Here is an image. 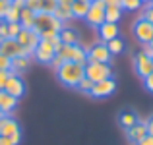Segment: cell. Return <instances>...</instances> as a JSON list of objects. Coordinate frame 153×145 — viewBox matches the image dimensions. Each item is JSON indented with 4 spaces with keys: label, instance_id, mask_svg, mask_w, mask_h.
Returning <instances> with one entry per match:
<instances>
[{
    "label": "cell",
    "instance_id": "cell-1",
    "mask_svg": "<svg viewBox=\"0 0 153 145\" xmlns=\"http://www.w3.org/2000/svg\"><path fill=\"white\" fill-rule=\"evenodd\" d=\"M62 27H64V23L58 21V19H56L52 14L39 12L37 18H35L33 29L37 31V35H39L41 39H45V41H51L52 37H56V35L60 33V29H62Z\"/></svg>",
    "mask_w": 153,
    "mask_h": 145
},
{
    "label": "cell",
    "instance_id": "cell-2",
    "mask_svg": "<svg viewBox=\"0 0 153 145\" xmlns=\"http://www.w3.org/2000/svg\"><path fill=\"white\" fill-rule=\"evenodd\" d=\"M58 79L62 85L66 87H76L83 78H85V64H78V62H64L62 66L56 70Z\"/></svg>",
    "mask_w": 153,
    "mask_h": 145
},
{
    "label": "cell",
    "instance_id": "cell-3",
    "mask_svg": "<svg viewBox=\"0 0 153 145\" xmlns=\"http://www.w3.org/2000/svg\"><path fill=\"white\" fill-rule=\"evenodd\" d=\"M56 54L64 60V62H78V64H85L87 62V48H83L82 45H62L56 50Z\"/></svg>",
    "mask_w": 153,
    "mask_h": 145
},
{
    "label": "cell",
    "instance_id": "cell-4",
    "mask_svg": "<svg viewBox=\"0 0 153 145\" xmlns=\"http://www.w3.org/2000/svg\"><path fill=\"white\" fill-rule=\"evenodd\" d=\"M85 78L91 79L93 83L103 81V79L112 78V68L111 64L105 62H85Z\"/></svg>",
    "mask_w": 153,
    "mask_h": 145
},
{
    "label": "cell",
    "instance_id": "cell-5",
    "mask_svg": "<svg viewBox=\"0 0 153 145\" xmlns=\"http://www.w3.org/2000/svg\"><path fill=\"white\" fill-rule=\"evenodd\" d=\"M16 41H18L19 47L23 48V54L31 56L35 52V48H37L39 41H41V37L37 35V31H35V29H22V31H19V35L16 37Z\"/></svg>",
    "mask_w": 153,
    "mask_h": 145
},
{
    "label": "cell",
    "instance_id": "cell-6",
    "mask_svg": "<svg viewBox=\"0 0 153 145\" xmlns=\"http://www.w3.org/2000/svg\"><path fill=\"white\" fill-rule=\"evenodd\" d=\"M87 23L91 27H99L105 23V4L103 0H93L89 4V10H87V16H85Z\"/></svg>",
    "mask_w": 153,
    "mask_h": 145
},
{
    "label": "cell",
    "instance_id": "cell-7",
    "mask_svg": "<svg viewBox=\"0 0 153 145\" xmlns=\"http://www.w3.org/2000/svg\"><path fill=\"white\" fill-rule=\"evenodd\" d=\"M112 54L108 52V48L105 43H95L87 48V62H105V64H111Z\"/></svg>",
    "mask_w": 153,
    "mask_h": 145
},
{
    "label": "cell",
    "instance_id": "cell-8",
    "mask_svg": "<svg viewBox=\"0 0 153 145\" xmlns=\"http://www.w3.org/2000/svg\"><path fill=\"white\" fill-rule=\"evenodd\" d=\"M134 35H136V39H138L142 45L151 43V39H153V23H149L147 19H143V18L136 19V23H134Z\"/></svg>",
    "mask_w": 153,
    "mask_h": 145
},
{
    "label": "cell",
    "instance_id": "cell-9",
    "mask_svg": "<svg viewBox=\"0 0 153 145\" xmlns=\"http://www.w3.org/2000/svg\"><path fill=\"white\" fill-rule=\"evenodd\" d=\"M33 56L41 64H51V60L56 56V48L52 47L51 41L41 39V41H39V45H37V48H35V52H33Z\"/></svg>",
    "mask_w": 153,
    "mask_h": 145
},
{
    "label": "cell",
    "instance_id": "cell-10",
    "mask_svg": "<svg viewBox=\"0 0 153 145\" xmlns=\"http://www.w3.org/2000/svg\"><path fill=\"white\" fill-rule=\"evenodd\" d=\"M114 89H116V81L112 78H108V79H103V81L93 83L89 95L95 97V99H105V97H108V95L114 93Z\"/></svg>",
    "mask_w": 153,
    "mask_h": 145
},
{
    "label": "cell",
    "instance_id": "cell-11",
    "mask_svg": "<svg viewBox=\"0 0 153 145\" xmlns=\"http://www.w3.org/2000/svg\"><path fill=\"white\" fill-rule=\"evenodd\" d=\"M134 66H136V74L140 78H147L149 74H153V60L143 52H138L134 58Z\"/></svg>",
    "mask_w": 153,
    "mask_h": 145
},
{
    "label": "cell",
    "instance_id": "cell-12",
    "mask_svg": "<svg viewBox=\"0 0 153 145\" xmlns=\"http://www.w3.org/2000/svg\"><path fill=\"white\" fill-rule=\"evenodd\" d=\"M0 52L12 60V58H16V56H22L23 48L19 47V43L16 41V39L8 37V39H0ZM23 56H25V54H23Z\"/></svg>",
    "mask_w": 153,
    "mask_h": 145
},
{
    "label": "cell",
    "instance_id": "cell-13",
    "mask_svg": "<svg viewBox=\"0 0 153 145\" xmlns=\"http://www.w3.org/2000/svg\"><path fill=\"white\" fill-rule=\"evenodd\" d=\"M4 91H8L12 97H16V99H22L23 93H25V83H23V79L19 78V75L12 74L10 78H8V83L6 87H4Z\"/></svg>",
    "mask_w": 153,
    "mask_h": 145
},
{
    "label": "cell",
    "instance_id": "cell-14",
    "mask_svg": "<svg viewBox=\"0 0 153 145\" xmlns=\"http://www.w3.org/2000/svg\"><path fill=\"white\" fill-rule=\"evenodd\" d=\"M14 134H19L18 120H14L10 114H4L2 118H0V135L10 138V135H14Z\"/></svg>",
    "mask_w": 153,
    "mask_h": 145
},
{
    "label": "cell",
    "instance_id": "cell-15",
    "mask_svg": "<svg viewBox=\"0 0 153 145\" xmlns=\"http://www.w3.org/2000/svg\"><path fill=\"white\" fill-rule=\"evenodd\" d=\"M146 135H147V124H146V122H140V120H138V122H136L132 128H128V130H126V138L130 139L132 143L142 141Z\"/></svg>",
    "mask_w": 153,
    "mask_h": 145
},
{
    "label": "cell",
    "instance_id": "cell-16",
    "mask_svg": "<svg viewBox=\"0 0 153 145\" xmlns=\"http://www.w3.org/2000/svg\"><path fill=\"white\" fill-rule=\"evenodd\" d=\"M18 101L16 97H12L8 91H0V112L2 114H12V112L18 108Z\"/></svg>",
    "mask_w": 153,
    "mask_h": 145
},
{
    "label": "cell",
    "instance_id": "cell-17",
    "mask_svg": "<svg viewBox=\"0 0 153 145\" xmlns=\"http://www.w3.org/2000/svg\"><path fill=\"white\" fill-rule=\"evenodd\" d=\"M97 29H99V37H101L103 43L118 37V33H120V31H118V23H111V21H105L103 25L97 27Z\"/></svg>",
    "mask_w": 153,
    "mask_h": 145
},
{
    "label": "cell",
    "instance_id": "cell-18",
    "mask_svg": "<svg viewBox=\"0 0 153 145\" xmlns=\"http://www.w3.org/2000/svg\"><path fill=\"white\" fill-rule=\"evenodd\" d=\"M60 41H62V45H78L79 43V35L76 29H72V27H62L58 33Z\"/></svg>",
    "mask_w": 153,
    "mask_h": 145
},
{
    "label": "cell",
    "instance_id": "cell-19",
    "mask_svg": "<svg viewBox=\"0 0 153 145\" xmlns=\"http://www.w3.org/2000/svg\"><path fill=\"white\" fill-rule=\"evenodd\" d=\"M29 68V56H16V58H12V64H10V72L16 75L23 74V72Z\"/></svg>",
    "mask_w": 153,
    "mask_h": 145
},
{
    "label": "cell",
    "instance_id": "cell-20",
    "mask_svg": "<svg viewBox=\"0 0 153 145\" xmlns=\"http://www.w3.org/2000/svg\"><path fill=\"white\" fill-rule=\"evenodd\" d=\"M35 18H37V14H35L33 10H29V8H22V12H19V23H22L23 29H33Z\"/></svg>",
    "mask_w": 153,
    "mask_h": 145
},
{
    "label": "cell",
    "instance_id": "cell-21",
    "mask_svg": "<svg viewBox=\"0 0 153 145\" xmlns=\"http://www.w3.org/2000/svg\"><path fill=\"white\" fill-rule=\"evenodd\" d=\"M87 10H89V2L74 0V4H72V18H76V19H85Z\"/></svg>",
    "mask_w": 153,
    "mask_h": 145
},
{
    "label": "cell",
    "instance_id": "cell-22",
    "mask_svg": "<svg viewBox=\"0 0 153 145\" xmlns=\"http://www.w3.org/2000/svg\"><path fill=\"white\" fill-rule=\"evenodd\" d=\"M122 6H105V21L118 23L122 18Z\"/></svg>",
    "mask_w": 153,
    "mask_h": 145
},
{
    "label": "cell",
    "instance_id": "cell-23",
    "mask_svg": "<svg viewBox=\"0 0 153 145\" xmlns=\"http://www.w3.org/2000/svg\"><path fill=\"white\" fill-rule=\"evenodd\" d=\"M118 122H120V126H122L124 130H128V128H132L136 122H138V114H136L134 110H124V112H120Z\"/></svg>",
    "mask_w": 153,
    "mask_h": 145
},
{
    "label": "cell",
    "instance_id": "cell-24",
    "mask_svg": "<svg viewBox=\"0 0 153 145\" xmlns=\"http://www.w3.org/2000/svg\"><path fill=\"white\" fill-rule=\"evenodd\" d=\"M105 45H107V48H108L111 54H120V52H124V48H126V45H124V41L120 37L111 39V41H107Z\"/></svg>",
    "mask_w": 153,
    "mask_h": 145
},
{
    "label": "cell",
    "instance_id": "cell-25",
    "mask_svg": "<svg viewBox=\"0 0 153 145\" xmlns=\"http://www.w3.org/2000/svg\"><path fill=\"white\" fill-rule=\"evenodd\" d=\"M19 12H22V10H19V8H16L14 4L10 2V6L6 8V12H4V18H2V19H4V21H8V23L19 21Z\"/></svg>",
    "mask_w": 153,
    "mask_h": 145
},
{
    "label": "cell",
    "instance_id": "cell-26",
    "mask_svg": "<svg viewBox=\"0 0 153 145\" xmlns=\"http://www.w3.org/2000/svg\"><path fill=\"white\" fill-rule=\"evenodd\" d=\"M52 16H54L58 21L66 23L72 19V8H64V6H56V10L52 12Z\"/></svg>",
    "mask_w": 153,
    "mask_h": 145
},
{
    "label": "cell",
    "instance_id": "cell-27",
    "mask_svg": "<svg viewBox=\"0 0 153 145\" xmlns=\"http://www.w3.org/2000/svg\"><path fill=\"white\" fill-rule=\"evenodd\" d=\"M58 6V0H41V12L45 14H52Z\"/></svg>",
    "mask_w": 153,
    "mask_h": 145
},
{
    "label": "cell",
    "instance_id": "cell-28",
    "mask_svg": "<svg viewBox=\"0 0 153 145\" xmlns=\"http://www.w3.org/2000/svg\"><path fill=\"white\" fill-rule=\"evenodd\" d=\"M120 6H122V10H138L140 6H142V0H120Z\"/></svg>",
    "mask_w": 153,
    "mask_h": 145
},
{
    "label": "cell",
    "instance_id": "cell-29",
    "mask_svg": "<svg viewBox=\"0 0 153 145\" xmlns=\"http://www.w3.org/2000/svg\"><path fill=\"white\" fill-rule=\"evenodd\" d=\"M8 23V21H6ZM23 27H22V23L19 21H14V23H8V37H12V39H16L19 35V31H22Z\"/></svg>",
    "mask_w": 153,
    "mask_h": 145
},
{
    "label": "cell",
    "instance_id": "cell-30",
    "mask_svg": "<svg viewBox=\"0 0 153 145\" xmlns=\"http://www.w3.org/2000/svg\"><path fill=\"white\" fill-rule=\"evenodd\" d=\"M91 87H93V81H91V79H87V78H83L82 81L76 85V89L82 91V93H87V95H89L91 93Z\"/></svg>",
    "mask_w": 153,
    "mask_h": 145
},
{
    "label": "cell",
    "instance_id": "cell-31",
    "mask_svg": "<svg viewBox=\"0 0 153 145\" xmlns=\"http://www.w3.org/2000/svg\"><path fill=\"white\" fill-rule=\"evenodd\" d=\"M25 8H29L35 14H39L41 12V0H25Z\"/></svg>",
    "mask_w": 153,
    "mask_h": 145
},
{
    "label": "cell",
    "instance_id": "cell-32",
    "mask_svg": "<svg viewBox=\"0 0 153 145\" xmlns=\"http://www.w3.org/2000/svg\"><path fill=\"white\" fill-rule=\"evenodd\" d=\"M12 75V72L10 70H0V91L6 87V83H8V78Z\"/></svg>",
    "mask_w": 153,
    "mask_h": 145
},
{
    "label": "cell",
    "instance_id": "cell-33",
    "mask_svg": "<svg viewBox=\"0 0 153 145\" xmlns=\"http://www.w3.org/2000/svg\"><path fill=\"white\" fill-rule=\"evenodd\" d=\"M10 64H12V60L0 52V70H10Z\"/></svg>",
    "mask_w": 153,
    "mask_h": 145
},
{
    "label": "cell",
    "instance_id": "cell-34",
    "mask_svg": "<svg viewBox=\"0 0 153 145\" xmlns=\"http://www.w3.org/2000/svg\"><path fill=\"white\" fill-rule=\"evenodd\" d=\"M142 18L147 19L149 23H153V4H151V6H147L146 10H143V16H142Z\"/></svg>",
    "mask_w": 153,
    "mask_h": 145
},
{
    "label": "cell",
    "instance_id": "cell-35",
    "mask_svg": "<svg viewBox=\"0 0 153 145\" xmlns=\"http://www.w3.org/2000/svg\"><path fill=\"white\" fill-rule=\"evenodd\" d=\"M143 85H146L147 91H151V93H153V74H149L147 78H143Z\"/></svg>",
    "mask_w": 153,
    "mask_h": 145
},
{
    "label": "cell",
    "instance_id": "cell-36",
    "mask_svg": "<svg viewBox=\"0 0 153 145\" xmlns=\"http://www.w3.org/2000/svg\"><path fill=\"white\" fill-rule=\"evenodd\" d=\"M0 39H8V23L4 21H0Z\"/></svg>",
    "mask_w": 153,
    "mask_h": 145
},
{
    "label": "cell",
    "instance_id": "cell-37",
    "mask_svg": "<svg viewBox=\"0 0 153 145\" xmlns=\"http://www.w3.org/2000/svg\"><path fill=\"white\" fill-rule=\"evenodd\" d=\"M62 64H64V60H62V58H60V56H58V54H56V56H54V58H52V60H51V66H52V68H54V70H58V68H60V66H62Z\"/></svg>",
    "mask_w": 153,
    "mask_h": 145
},
{
    "label": "cell",
    "instance_id": "cell-38",
    "mask_svg": "<svg viewBox=\"0 0 153 145\" xmlns=\"http://www.w3.org/2000/svg\"><path fill=\"white\" fill-rule=\"evenodd\" d=\"M8 6H10V0H0V19L4 18V12H6Z\"/></svg>",
    "mask_w": 153,
    "mask_h": 145
},
{
    "label": "cell",
    "instance_id": "cell-39",
    "mask_svg": "<svg viewBox=\"0 0 153 145\" xmlns=\"http://www.w3.org/2000/svg\"><path fill=\"white\" fill-rule=\"evenodd\" d=\"M136 145H153V138H151V135H146L142 141H138Z\"/></svg>",
    "mask_w": 153,
    "mask_h": 145
},
{
    "label": "cell",
    "instance_id": "cell-40",
    "mask_svg": "<svg viewBox=\"0 0 153 145\" xmlns=\"http://www.w3.org/2000/svg\"><path fill=\"white\" fill-rule=\"evenodd\" d=\"M146 124H147V135H151V138H153V116L147 120Z\"/></svg>",
    "mask_w": 153,
    "mask_h": 145
},
{
    "label": "cell",
    "instance_id": "cell-41",
    "mask_svg": "<svg viewBox=\"0 0 153 145\" xmlns=\"http://www.w3.org/2000/svg\"><path fill=\"white\" fill-rule=\"evenodd\" d=\"M143 54H147V56H149V58H153V48L149 47V45H143Z\"/></svg>",
    "mask_w": 153,
    "mask_h": 145
},
{
    "label": "cell",
    "instance_id": "cell-42",
    "mask_svg": "<svg viewBox=\"0 0 153 145\" xmlns=\"http://www.w3.org/2000/svg\"><path fill=\"white\" fill-rule=\"evenodd\" d=\"M74 0H58V6H64V8H72Z\"/></svg>",
    "mask_w": 153,
    "mask_h": 145
},
{
    "label": "cell",
    "instance_id": "cell-43",
    "mask_svg": "<svg viewBox=\"0 0 153 145\" xmlns=\"http://www.w3.org/2000/svg\"><path fill=\"white\" fill-rule=\"evenodd\" d=\"M12 4H14L16 8H19V10H22V8H25V0H12Z\"/></svg>",
    "mask_w": 153,
    "mask_h": 145
},
{
    "label": "cell",
    "instance_id": "cell-44",
    "mask_svg": "<svg viewBox=\"0 0 153 145\" xmlns=\"http://www.w3.org/2000/svg\"><path fill=\"white\" fill-rule=\"evenodd\" d=\"M105 6H120V0H103Z\"/></svg>",
    "mask_w": 153,
    "mask_h": 145
},
{
    "label": "cell",
    "instance_id": "cell-45",
    "mask_svg": "<svg viewBox=\"0 0 153 145\" xmlns=\"http://www.w3.org/2000/svg\"><path fill=\"white\" fill-rule=\"evenodd\" d=\"M0 145H14V143H12L10 138H4V135H0Z\"/></svg>",
    "mask_w": 153,
    "mask_h": 145
},
{
    "label": "cell",
    "instance_id": "cell-46",
    "mask_svg": "<svg viewBox=\"0 0 153 145\" xmlns=\"http://www.w3.org/2000/svg\"><path fill=\"white\" fill-rule=\"evenodd\" d=\"M147 45H149V47H151V48H153V39H151V43H147Z\"/></svg>",
    "mask_w": 153,
    "mask_h": 145
},
{
    "label": "cell",
    "instance_id": "cell-47",
    "mask_svg": "<svg viewBox=\"0 0 153 145\" xmlns=\"http://www.w3.org/2000/svg\"><path fill=\"white\" fill-rule=\"evenodd\" d=\"M82 2H89V4H91V2H93V0H82Z\"/></svg>",
    "mask_w": 153,
    "mask_h": 145
},
{
    "label": "cell",
    "instance_id": "cell-48",
    "mask_svg": "<svg viewBox=\"0 0 153 145\" xmlns=\"http://www.w3.org/2000/svg\"><path fill=\"white\" fill-rule=\"evenodd\" d=\"M2 116H4V114H2V112H0V118H2Z\"/></svg>",
    "mask_w": 153,
    "mask_h": 145
},
{
    "label": "cell",
    "instance_id": "cell-49",
    "mask_svg": "<svg viewBox=\"0 0 153 145\" xmlns=\"http://www.w3.org/2000/svg\"><path fill=\"white\" fill-rule=\"evenodd\" d=\"M10 2H12V0H10Z\"/></svg>",
    "mask_w": 153,
    "mask_h": 145
},
{
    "label": "cell",
    "instance_id": "cell-50",
    "mask_svg": "<svg viewBox=\"0 0 153 145\" xmlns=\"http://www.w3.org/2000/svg\"><path fill=\"white\" fill-rule=\"evenodd\" d=\"M151 60H153V58H151Z\"/></svg>",
    "mask_w": 153,
    "mask_h": 145
}]
</instances>
